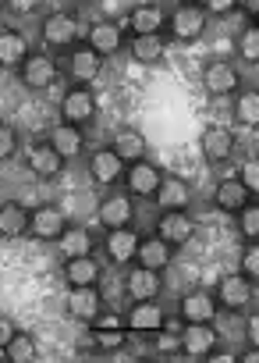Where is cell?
Wrapping results in <instances>:
<instances>
[{
    "label": "cell",
    "mask_w": 259,
    "mask_h": 363,
    "mask_svg": "<svg viewBox=\"0 0 259 363\" xmlns=\"http://www.w3.org/2000/svg\"><path fill=\"white\" fill-rule=\"evenodd\" d=\"M40 36H43V47H47V50L68 54V50L79 43V18H75L71 11H50V15L43 18Z\"/></svg>",
    "instance_id": "1"
},
{
    "label": "cell",
    "mask_w": 259,
    "mask_h": 363,
    "mask_svg": "<svg viewBox=\"0 0 259 363\" xmlns=\"http://www.w3.org/2000/svg\"><path fill=\"white\" fill-rule=\"evenodd\" d=\"M213 296H217V306H224V310H231V313H241V310H248L252 299H255V278H248V274H241V271L224 274V278L217 281Z\"/></svg>",
    "instance_id": "2"
},
{
    "label": "cell",
    "mask_w": 259,
    "mask_h": 363,
    "mask_svg": "<svg viewBox=\"0 0 259 363\" xmlns=\"http://www.w3.org/2000/svg\"><path fill=\"white\" fill-rule=\"evenodd\" d=\"M96 114H100V104H96V93L89 86H71L61 96V125L86 128L89 121H96Z\"/></svg>",
    "instance_id": "3"
},
{
    "label": "cell",
    "mask_w": 259,
    "mask_h": 363,
    "mask_svg": "<svg viewBox=\"0 0 259 363\" xmlns=\"http://www.w3.org/2000/svg\"><path fill=\"white\" fill-rule=\"evenodd\" d=\"M86 167H89V178L96 182V186H121L125 178V160L110 150V146H96V150H86Z\"/></svg>",
    "instance_id": "4"
},
{
    "label": "cell",
    "mask_w": 259,
    "mask_h": 363,
    "mask_svg": "<svg viewBox=\"0 0 259 363\" xmlns=\"http://www.w3.org/2000/svg\"><path fill=\"white\" fill-rule=\"evenodd\" d=\"M18 79H22L25 89L43 93V89H50L61 79V65L54 61V54H29L22 61V68H18Z\"/></svg>",
    "instance_id": "5"
},
{
    "label": "cell",
    "mask_w": 259,
    "mask_h": 363,
    "mask_svg": "<svg viewBox=\"0 0 259 363\" xmlns=\"http://www.w3.org/2000/svg\"><path fill=\"white\" fill-rule=\"evenodd\" d=\"M160 182H163V171L149 160H135V164L125 167V189H128L132 200H153Z\"/></svg>",
    "instance_id": "6"
},
{
    "label": "cell",
    "mask_w": 259,
    "mask_h": 363,
    "mask_svg": "<svg viewBox=\"0 0 259 363\" xmlns=\"http://www.w3.org/2000/svg\"><path fill=\"white\" fill-rule=\"evenodd\" d=\"M167 33H171L178 43H195V40H202V33H206V15L199 11V4H178V8L167 15Z\"/></svg>",
    "instance_id": "7"
},
{
    "label": "cell",
    "mask_w": 259,
    "mask_h": 363,
    "mask_svg": "<svg viewBox=\"0 0 259 363\" xmlns=\"http://www.w3.org/2000/svg\"><path fill=\"white\" fill-rule=\"evenodd\" d=\"M68 228V214L57 203H43L36 211H29V235L36 242H57Z\"/></svg>",
    "instance_id": "8"
},
{
    "label": "cell",
    "mask_w": 259,
    "mask_h": 363,
    "mask_svg": "<svg viewBox=\"0 0 259 363\" xmlns=\"http://www.w3.org/2000/svg\"><path fill=\"white\" fill-rule=\"evenodd\" d=\"M96 221L107 228V232H114V228H132V221H135V200L128 196V193H107L103 200H100V207H96Z\"/></svg>",
    "instance_id": "9"
},
{
    "label": "cell",
    "mask_w": 259,
    "mask_h": 363,
    "mask_svg": "<svg viewBox=\"0 0 259 363\" xmlns=\"http://www.w3.org/2000/svg\"><path fill=\"white\" fill-rule=\"evenodd\" d=\"M167 313L156 299H139L132 303V310L125 313V331H135V335H156L163 328Z\"/></svg>",
    "instance_id": "10"
},
{
    "label": "cell",
    "mask_w": 259,
    "mask_h": 363,
    "mask_svg": "<svg viewBox=\"0 0 259 363\" xmlns=\"http://www.w3.org/2000/svg\"><path fill=\"white\" fill-rule=\"evenodd\" d=\"M199 79H202V89H206L209 96H231V93L241 89V75H238V68L227 65V61H209Z\"/></svg>",
    "instance_id": "11"
},
{
    "label": "cell",
    "mask_w": 259,
    "mask_h": 363,
    "mask_svg": "<svg viewBox=\"0 0 259 363\" xmlns=\"http://www.w3.org/2000/svg\"><path fill=\"white\" fill-rule=\"evenodd\" d=\"M156 235L178 250V246L195 239V218L188 211H163L160 221H156Z\"/></svg>",
    "instance_id": "12"
},
{
    "label": "cell",
    "mask_w": 259,
    "mask_h": 363,
    "mask_svg": "<svg viewBox=\"0 0 259 363\" xmlns=\"http://www.w3.org/2000/svg\"><path fill=\"white\" fill-rule=\"evenodd\" d=\"M178 317L185 324H213V317H217V296L209 289H192L188 296H181Z\"/></svg>",
    "instance_id": "13"
},
{
    "label": "cell",
    "mask_w": 259,
    "mask_h": 363,
    "mask_svg": "<svg viewBox=\"0 0 259 363\" xmlns=\"http://www.w3.org/2000/svg\"><path fill=\"white\" fill-rule=\"evenodd\" d=\"M125 292H128V299L132 303H139V299H160V292H163V271H153V267H132L128 274H125Z\"/></svg>",
    "instance_id": "14"
},
{
    "label": "cell",
    "mask_w": 259,
    "mask_h": 363,
    "mask_svg": "<svg viewBox=\"0 0 259 363\" xmlns=\"http://www.w3.org/2000/svg\"><path fill=\"white\" fill-rule=\"evenodd\" d=\"M121 43H125V29H121L117 22L103 18V22H93V26H89L86 47H89L96 57H114V54L121 50Z\"/></svg>",
    "instance_id": "15"
},
{
    "label": "cell",
    "mask_w": 259,
    "mask_h": 363,
    "mask_svg": "<svg viewBox=\"0 0 259 363\" xmlns=\"http://www.w3.org/2000/svg\"><path fill=\"white\" fill-rule=\"evenodd\" d=\"M64 164H68V160H64L47 139H43V143H33V146L25 150V167H29L40 182H43V178H57V174L64 171Z\"/></svg>",
    "instance_id": "16"
},
{
    "label": "cell",
    "mask_w": 259,
    "mask_h": 363,
    "mask_svg": "<svg viewBox=\"0 0 259 363\" xmlns=\"http://www.w3.org/2000/svg\"><path fill=\"white\" fill-rule=\"evenodd\" d=\"M178 342L188 359H209V352L217 349V331H213V324H185Z\"/></svg>",
    "instance_id": "17"
},
{
    "label": "cell",
    "mask_w": 259,
    "mask_h": 363,
    "mask_svg": "<svg viewBox=\"0 0 259 363\" xmlns=\"http://www.w3.org/2000/svg\"><path fill=\"white\" fill-rule=\"evenodd\" d=\"M199 150H202V160L206 164H224L234 153V132L224 128V125H209L199 135Z\"/></svg>",
    "instance_id": "18"
},
{
    "label": "cell",
    "mask_w": 259,
    "mask_h": 363,
    "mask_svg": "<svg viewBox=\"0 0 259 363\" xmlns=\"http://www.w3.org/2000/svg\"><path fill=\"white\" fill-rule=\"evenodd\" d=\"M128 29H132V36H163L167 11L160 4H135L128 15Z\"/></svg>",
    "instance_id": "19"
},
{
    "label": "cell",
    "mask_w": 259,
    "mask_h": 363,
    "mask_svg": "<svg viewBox=\"0 0 259 363\" xmlns=\"http://www.w3.org/2000/svg\"><path fill=\"white\" fill-rule=\"evenodd\" d=\"M139 239H142V235H139L135 228H114V232H107V235H103L107 260H110V264H121V267H128V264L135 260Z\"/></svg>",
    "instance_id": "20"
},
{
    "label": "cell",
    "mask_w": 259,
    "mask_h": 363,
    "mask_svg": "<svg viewBox=\"0 0 259 363\" xmlns=\"http://www.w3.org/2000/svg\"><path fill=\"white\" fill-rule=\"evenodd\" d=\"M47 143L64 157V160H75V157H82L89 146H86V128H75V125H54L50 132H47Z\"/></svg>",
    "instance_id": "21"
},
{
    "label": "cell",
    "mask_w": 259,
    "mask_h": 363,
    "mask_svg": "<svg viewBox=\"0 0 259 363\" xmlns=\"http://www.w3.org/2000/svg\"><path fill=\"white\" fill-rule=\"evenodd\" d=\"M68 313L79 320H93L103 310V296L96 292V285H68Z\"/></svg>",
    "instance_id": "22"
},
{
    "label": "cell",
    "mask_w": 259,
    "mask_h": 363,
    "mask_svg": "<svg viewBox=\"0 0 259 363\" xmlns=\"http://www.w3.org/2000/svg\"><path fill=\"white\" fill-rule=\"evenodd\" d=\"M156 207L160 211H188V203H192V186L185 178H174V174H163V182H160V189H156Z\"/></svg>",
    "instance_id": "23"
},
{
    "label": "cell",
    "mask_w": 259,
    "mask_h": 363,
    "mask_svg": "<svg viewBox=\"0 0 259 363\" xmlns=\"http://www.w3.org/2000/svg\"><path fill=\"white\" fill-rule=\"evenodd\" d=\"M29 36L22 29H0V68H22V61L29 57Z\"/></svg>",
    "instance_id": "24"
},
{
    "label": "cell",
    "mask_w": 259,
    "mask_h": 363,
    "mask_svg": "<svg viewBox=\"0 0 259 363\" xmlns=\"http://www.w3.org/2000/svg\"><path fill=\"white\" fill-rule=\"evenodd\" d=\"M135 260H139L142 267L163 271V267H171V260H174V246L163 242L160 235H142V239H139V250H135Z\"/></svg>",
    "instance_id": "25"
},
{
    "label": "cell",
    "mask_w": 259,
    "mask_h": 363,
    "mask_svg": "<svg viewBox=\"0 0 259 363\" xmlns=\"http://www.w3.org/2000/svg\"><path fill=\"white\" fill-rule=\"evenodd\" d=\"M245 203H252V193L241 186L238 178H224L217 182V189H213V207L224 211V214H238Z\"/></svg>",
    "instance_id": "26"
},
{
    "label": "cell",
    "mask_w": 259,
    "mask_h": 363,
    "mask_svg": "<svg viewBox=\"0 0 259 363\" xmlns=\"http://www.w3.org/2000/svg\"><path fill=\"white\" fill-rule=\"evenodd\" d=\"M29 235V207L18 200L0 203V239H22Z\"/></svg>",
    "instance_id": "27"
},
{
    "label": "cell",
    "mask_w": 259,
    "mask_h": 363,
    "mask_svg": "<svg viewBox=\"0 0 259 363\" xmlns=\"http://www.w3.org/2000/svg\"><path fill=\"white\" fill-rule=\"evenodd\" d=\"M100 68H103V57H96L82 40L68 50V72H71V79L89 82V79H96V75H100Z\"/></svg>",
    "instance_id": "28"
},
{
    "label": "cell",
    "mask_w": 259,
    "mask_h": 363,
    "mask_svg": "<svg viewBox=\"0 0 259 363\" xmlns=\"http://www.w3.org/2000/svg\"><path fill=\"white\" fill-rule=\"evenodd\" d=\"M100 278H103V264L93 253L64 260V281L68 285H100Z\"/></svg>",
    "instance_id": "29"
},
{
    "label": "cell",
    "mask_w": 259,
    "mask_h": 363,
    "mask_svg": "<svg viewBox=\"0 0 259 363\" xmlns=\"http://www.w3.org/2000/svg\"><path fill=\"white\" fill-rule=\"evenodd\" d=\"M110 150L125 160V167L128 164H135V160H146V135L139 132V128H121L114 139H110Z\"/></svg>",
    "instance_id": "30"
},
{
    "label": "cell",
    "mask_w": 259,
    "mask_h": 363,
    "mask_svg": "<svg viewBox=\"0 0 259 363\" xmlns=\"http://www.w3.org/2000/svg\"><path fill=\"white\" fill-rule=\"evenodd\" d=\"M54 246L61 250V257H64V260H71V257H89V253H93V246H96V239H93V232H89V228L68 225V228H64V235H61Z\"/></svg>",
    "instance_id": "31"
},
{
    "label": "cell",
    "mask_w": 259,
    "mask_h": 363,
    "mask_svg": "<svg viewBox=\"0 0 259 363\" xmlns=\"http://www.w3.org/2000/svg\"><path fill=\"white\" fill-rule=\"evenodd\" d=\"M128 50H132V57L139 65H156L163 57V50H167V40L163 36H132Z\"/></svg>",
    "instance_id": "32"
},
{
    "label": "cell",
    "mask_w": 259,
    "mask_h": 363,
    "mask_svg": "<svg viewBox=\"0 0 259 363\" xmlns=\"http://www.w3.org/2000/svg\"><path fill=\"white\" fill-rule=\"evenodd\" d=\"M234 121L245 125V128L259 125V93L255 89H245V93L234 96Z\"/></svg>",
    "instance_id": "33"
},
{
    "label": "cell",
    "mask_w": 259,
    "mask_h": 363,
    "mask_svg": "<svg viewBox=\"0 0 259 363\" xmlns=\"http://www.w3.org/2000/svg\"><path fill=\"white\" fill-rule=\"evenodd\" d=\"M36 356H40V352H36L33 335L15 331V335H11V342H8V363H33Z\"/></svg>",
    "instance_id": "34"
},
{
    "label": "cell",
    "mask_w": 259,
    "mask_h": 363,
    "mask_svg": "<svg viewBox=\"0 0 259 363\" xmlns=\"http://www.w3.org/2000/svg\"><path fill=\"white\" fill-rule=\"evenodd\" d=\"M234 218H238V232H241V239H245V242H255V239H259V207H255V200L245 203Z\"/></svg>",
    "instance_id": "35"
},
{
    "label": "cell",
    "mask_w": 259,
    "mask_h": 363,
    "mask_svg": "<svg viewBox=\"0 0 259 363\" xmlns=\"http://www.w3.org/2000/svg\"><path fill=\"white\" fill-rule=\"evenodd\" d=\"M234 47H238V57H241V61H248V65L259 61V29H255V22L245 26V33L238 36Z\"/></svg>",
    "instance_id": "36"
},
{
    "label": "cell",
    "mask_w": 259,
    "mask_h": 363,
    "mask_svg": "<svg viewBox=\"0 0 259 363\" xmlns=\"http://www.w3.org/2000/svg\"><path fill=\"white\" fill-rule=\"evenodd\" d=\"M18 146H22L18 128L8 125V121H0V160H11V157L18 153Z\"/></svg>",
    "instance_id": "37"
},
{
    "label": "cell",
    "mask_w": 259,
    "mask_h": 363,
    "mask_svg": "<svg viewBox=\"0 0 259 363\" xmlns=\"http://www.w3.org/2000/svg\"><path fill=\"white\" fill-rule=\"evenodd\" d=\"M234 178L241 182V186H245V189H248L252 196H255V189H259V160H255V157H245Z\"/></svg>",
    "instance_id": "38"
},
{
    "label": "cell",
    "mask_w": 259,
    "mask_h": 363,
    "mask_svg": "<svg viewBox=\"0 0 259 363\" xmlns=\"http://www.w3.org/2000/svg\"><path fill=\"white\" fill-rule=\"evenodd\" d=\"M93 338L100 349H121L125 345V328H93Z\"/></svg>",
    "instance_id": "39"
},
{
    "label": "cell",
    "mask_w": 259,
    "mask_h": 363,
    "mask_svg": "<svg viewBox=\"0 0 259 363\" xmlns=\"http://www.w3.org/2000/svg\"><path fill=\"white\" fill-rule=\"evenodd\" d=\"M241 274H248V278L259 274V246H255V242H245V253H241Z\"/></svg>",
    "instance_id": "40"
},
{
    "label": "cell",
    "mask_w": 259,
    "mask_h": 363,
    "mask_svg": "<svg viewBox=\"0 0 259 363\" xmlns=\"http://www.w3.org/2000/svg\"><path fill=\"white\" fill-rule=\"evenodd\" d=\"M199 11L202 15H213V18H224L227 11H234V0H202Z\"/></svg>",
    "instance_id": "41"
},
{
    "label": "cell",
    "mask_w": 259,
    "mask_h": 363,
    "mask_svg": "<svg viewBox=\"0 0 259 363\" xmlns=\"http://www.w3.org/2000/svg\"><path fill=\"white\" fill-rule=\"evenodd\" d=\"M93 328H125V317L121 313H110V310H100L93 317Z\"/></svg>",
    "instance_id": "42"
},
{
    "label": "cell",
    "mask_w": 259,
    "mask_h": 363,
    "mask_svg": "<svg viewBox=\"0 0 259 363\" xmlns=\"http://www.w3.org/2000/svg\"><path fill=\"white\" fill-rule=\"evenodd\" d=\"M15 331H18V328L11 324V317H0V345H4V349H8V342H11Z\"/></svg>",
    "instance_id": "43"
},
{
    "label": "cell",
    "mask_w": 259,
    "mask_h": 363,
    "mask_svg": "<svg viewBox=\"0 0 259 363\" xmlns=\"http://www.w3.org/2000/svg\"><path fill=\"white\" fill-rule=\"evenodd\" d=\"M245 338H248V345H259V320L255 317L245 320Z\"/></svg>",
    "instance_id": "44"
},
{
    "label": "cell",
    "mask_w": 259,
    "mask_h": 363,
    "mask_svg": "<svg viewBox=\"0 0 259 363\" xmlns=\"http://www.w3.org/2000/svg\"><path fill=\"white\" fill-rule=\"evenodd\" d=\"M234 11H245V15H248V22H255V15H259V4H255V0H245V4H234Z\"/></svg>",
    "instance_id": "45"
},
{
    "label": "cell",
    "mask_w": 259,
    "mask_h": 363,
    "mask_svg": "<svg viewBox=\"0 0 259 363\" xmlns=\"http://www.w3.org/2000/svg\"><path fill=\"white\" fill-rule=\"evenodd\" d=\"M259 359V345H248L245 352H241V363H255Z\"/></svg>",
    "instance_id": "46"
},
{
    "label": "cell",
    "mask_w": 259,
    "mask_h": 363,
    "mask_svg": "<svg viewBox=\"0 0 259 363\" xmlns=\"http://www.w3.org/2000/svg\"><path fill=\"white\" fill-rule=\"evenodd\" d=\"M0 363H8V349L4 345H0Z\"/></svg>",
    "instance_id": "47"
}]
</instances>
